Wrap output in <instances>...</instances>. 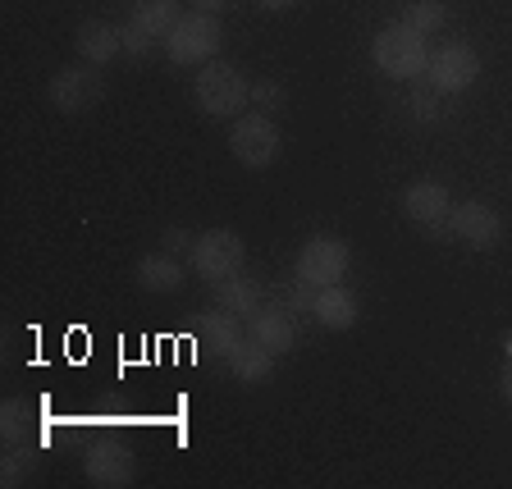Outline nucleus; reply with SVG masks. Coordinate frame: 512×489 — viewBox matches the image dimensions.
Here are the masks:
<instances>
[{"label":"nucleus","mask_w":512,"mask_h":489,"mask_svg":"<svg viewBox=\"0 0 512 489\" xmlns=\"http://www.w3.org/2000/svg\"><path fill=\"white\" fill-rule=\"evenodd\" d=\"M371 60L380 64V74L389 78H421L426 74V64H430V46L421 32H412L407 23H389V28L375 32V42H371Z\"/></svg>","instance_id":"1"},{"label":"nucleus","mask_w":512,"mask_h":489,"mask_svg":"<svg viewBox=\"0 0 512 489\" xmlns=\"http://www.w3.org/2000/svg\"><path fill=\"white\" fill-rule=\"evenodd\" d=\"M192 270L206 279V284H224V279L243 275V261H247V247L234 229H206V234L192 238V252H188Z\"/></svg>","instance_id":"2"},{"label":"nucleus","mask_w":512,"mask_h":489,"mask_svg":"<svg viewBox=\"0 0 512 489\" xmlns=\"http://www.w3.org/2000/svg\"><path fill=\"white\" fill-rule=\"evenodd\" d=\"M192 96H197L202 115L224 119V115H238L252 101V87H247L243 69H234V64H206L197 74V83H192Z\"/></svg>","instance_id":"3"},{"label":"nucleus","mask_w":512,"mask_h":489,"mask_svg":"<svg viewBox=\"0 0 512 489\" xmlns=\"http://www.w3.org/2000/svg\"><path fill=\"white\" fill-rule=\"evenodd\" d=\"M215 51H220V19L202 14V10L183 14L170 28V37H165V55H170L174 64H202V60H211Z\"/></svg>","instance_id":"4"},{"label":"nucleus","mask_w":512,"mask_h":489,"mask_svg":"<svg viewBox=\"0 0 512 489\" xmlns=\"http://www.w3.org/2000/svg\"><path fill=\"white\" fill-rule=\"evenodd\" d=\"M480 78V55L462 42H448L439 51H430L426 64V83L435 87L439 96H453V92H467L471 83Z\"/></svg>","instance_id":"5"},{"label":"nucleus","mask_w":512,"mask_h":489,"mask_svg":"<svg viewBox=\"0 0 512 489\" xmlns=\"http://www.w3.org/2000/svg\"><path fill=\"white\" fill-rule=\"evenodd\" d=\"M229 147H234V156L243 160L247 170H266V165H275L284 138H279L270 115H243L234 124V133H229Z\"/></svg>","instance_id":"6"},{"label":"nucleus","mask_w":512,"mask_h":489,"mask_svg":"<svg viewBox=\"0 0 512 489\" xmlns=\"http://www.w3.org/2000/svg\"><path fill=\"white\" fill-rule=\"evenodd\" d=\"M348 243L343 238H330V234H320V238H307L298 252V279H307L311 288H330L339 284L343 275H348Z\"/></svg>","instance_id":"7"},{"label":"nucleus","mask_w":512,"mask_h":489,"mask_svg":"<svg viewBox=\"0 0 512 489\" xmlns=\"http://www.w3.org/2000/svg\"><path fill=\"white\" fill-rule=\"evenodd\" d=\"M403 211L416 229H426V234H448L453 202H448V188L439 179H416V183H407V192H403Z\"/></svg>","instance_id":"8"},{"label":"nucleus","mask_w":512,"mask_h":489,"mask_svg":"<svg viewBox=\"0 0 512 489\" xmlns=\"http://www.w3.org/2000/svg\"><path fill=\"white\" fill-rule=\"evenodd\" d=\"M83 471L96 489H124L138 476V462H133V453H128L119 439H96V444L87 448Z\"/></svg>","instance_id":"9"},{"label":"nucleus","mask_w":512,"mask_h":489,"mask_svg":"<svg viewBox=\"0 0 512 489\" xmlns=\"http://www.w3.org/2000/svg\"><path fill=\"white\" fill-rule=\"evenodd\" d=\"M448 234L458 238V243H467L471 252H490L503 238V220H499V211L485 202H462L448 215Z\"/></svg>","instance_id":"10"},{"label":"nucleus","mask_w":512,"mask_h":489,"mask_svg":"<svg viewBox=\"0 0 512 489\" xmlns=\"http://www.w3.org/2000/svg\"><path fill=\"white\" fill-rule=\"evenodd\" d=\"M243 330L252 334L256 343H266L275 357L298 343V320H293V307H284V302H261V307L243 320Z\"/></svg>","instance_id":"11"},{"label":"nucleus","mask_w":512,"mask_h":489,"mask_svg":"<svg viewBox=\"0 0 512 489\" xmlns=\"http://www.w3.org/2000/svg\"><path fill=\"white\" fill-rule=\"evenodd\" d=\"M46 96H51V106L64 110V115H83V110H92L101 101V78L92 69H60L51 78V92Z\"/></svg>","instance_id":"12"},{"label":"nucleus","mask_w":512,"mask_h":489,"mask_svg":"<svg viewBox=\"0 0 512 489\" xmlns=\"http://www.w3.org/2000/svg\"><path fill=\"white\" fill-rule=\"evenodd\" d=\"M224 366H229V375L243 384H266L270 375H275V352L243 330L234 343H229V352H224Z\"/></svg>","instance_id":"13"},{"label":"nucleus","mask_w":512,"mask_h":489,"mask_svg":"<svg viewBox=\"0 0 512 489\" xmlns=\"http://www.w3.org/2000/svg\"><path fill=\"white\" fill-rule=\"evenodd\" d=\"M311 316H316L320 330H352L362 307L352 298L343 284H330V288H316V302H311Z\"/></svg>","instance_id":"14"},{"label":"nucleus","mask_w":512,"mask_h":489,"mask_svg":"<svg viewBox=\"0 0 512 489\" xmlns=\"http://www.w3.org/2000/svg\"><path fill=\"white\" fill-rule=\"evenodd\" d=\"M266 302V293H261V279L252 275H234V279H224V284H215V307L224 311H234V316H252L256 307Z\"/></svg>","instance_id":"15"},{"label":"nucleus","mask_w":512,"mask_h":489,"mask_svg":"<svg viewBox=\"0 0 512 489\" xmlns=\"http://www.w3.org/2000/svg\"><path fill=\"white\" fill-rule=\"evenodd\" d=\"M188 330H192V339H202V343H211V348L229 352V343L243 334V316H234V311H224V307H211L206 316L192 320Z\"/></svg>","instance_id":"16"},{"label":"nucleus","mask_w":512,"mask_h":489,"mask_svg":"<svg viewBox=\"0 0 512 489\" xmlns=\"http://www.w3.org/2000/svg\"><path fill=\"white\" fill-rule=\"evenodd\" d=\"M183 19L179 0H133V10H128V23H138L147 37H170V28Z\"/></svg>","instance_id":"17"},{"label":"nucleus","mask_w":512,"mask_h":489,"mask_svg":"<svg viewBox=\"0 0 512 489\" xmlns=\"http://www.w3.org/2000/svg\"><path fill=\"white\" fill-rule=\"evenodd\" d=\"M188 270L174 261L170 252H156V256H142L138 261V284L151 288V293H179Z\"/></svg>","instance_id":"18"},{"label":"nucleus","mask_w":512,"mask_h":489,"mask_svg":"<svg viewBox=\"0 0 512 489\" xmlns=\"http://www.w3.org/2000/svg\"><path fill=\"white\" fill-rule=\"evenodd\" d=\"M74 42H78V55H83L87 64H106L124 51V46H119V28H110V23H101V19L83 23Z\"/></svg>","instance_id":"19"},{"label":"nucleus","mask_w":512,"mask_h":489,"mask_svg":"<svg viewBox=\"0 0 512 489\" xmlns=\"http://www.w3.org/2000/svg\"><path fill=\"white\" fill-rule=\"evenodd\" d=\"M37 430V412H32L28 398H5L0 403V439L5 444H23Z\"/></svg>","instance_id":"20"},{"label":"nucleus","mask_w":512,"mask_h":489,"mask_svg":"<svg viewBox=\"0 0 512 489\" xmlns=\"http://www.w3.org/2000/svg\"><path fill=\"white\" fill-rule=\"evenodd\" d=\"M412 32H421V37H430V32H439L448 23V0H407L403 5V19Z\"/></svg>","instance_id":"21"},{"label":"nucleus","mask_w":512,"mask_h":489,"mask_svg":"<svg viewBox=\"0 0 512 489\" xmlns=\"http://www.w3.org/2000/svg\"><path fill=\"white\" fill-rule=\"evenodd\" d=\"M32 462H37L32 439H23V444H5V458H0V485H19V480L32 471Z\"/></svg>","instance_id":"22"},{"label":"nucleus","mask_w":512,"mask_h":489,"mask_svg":"<svg viewBox=\"0 0 512 489\" xmlns=\"http://www.w3.org/2000/svg\"><path fill=\"white\" fill-rule=\"evenodd\" d=\"M407 110H412V119H421V124L439 119V92L426 83V92H416V96H412V106H407Z\"/></svg>","instance_id":"23"},{"label":"nucleus","mask_w":512,"mask_h":489,"mask_svg":"<svg viewBox=\"0 0 512 489\" xmlns=\"http://www.w3.org/2000/svg\"><path fill=\"white\" fill-rule=\"evenodd\" d=\"M151 42H156V37H147L138 23H124V28H119V46H124L128 55H147Z\"/></svg>","instance_id":"24"},{"label":"nucleus","mask_w":512,"mask_h":489,"mask_svg":"<svg viewBox=\"0 0 512 489\" xmlns=\"http://www.w3.org/2000/svg\"><path fill=\"white\" fill-rule=\"evenodd\" d=\"M252 101H256V106H279V101H284V92H279L275 83H261V87H252Z\"/></svg>","instance_id":"25"},{"label":"nucleus","mask_w":512,"mask_h":489,"mask_svg":"<svg viewBox=\"0 0 512 489\" xmlns=\"http://www.w3.org/2000/svg\"><path fill=\"white\" fill-rule=\"evenodd\" d=\"M165 252H192V238L183 234V229H170V234H165Z\"/></svg>","instance_id":"26"},{"label":"nucleus","mask_w":512,"mask_h":489,"mask_svg":"<svg viewBox=\"0 0 512 489\" xmlns=\"http://www.w3.org/2000/svg\"><path fill=\"white\" fill-rule=\"evenodd\" d=\"M192 5H197L202 14H220V10H229L234 0H192Z\"/></svg>","instance_id":"27"},{"label":"nucleus","mask_w":512,"mask_h":489,"mask_svg":"<svg viewBox=\"0 0 512 489\" xmlns=\"http://www.w3.org/2000/svg\"><path fill=\"white\" fill-rule=\"evenodd\" d=\"M499 389H503V398L512 403V352H508V362H503V375H499Z\"/></svg>","instance_id":"28"},{"label":"nucleus","mask_w":512,"mask_h":489,"mask_svg":"<svg viewBox=\"0 0 512 489\" xmlns=\"http://www.w3.org/2000/svg\"><path fill=\"white\" fill-rule=\"evenodd\" d=\"M266 10H288V5H302V0H261Z\"/></svg>","instance_id":"29"}]
</instances>
